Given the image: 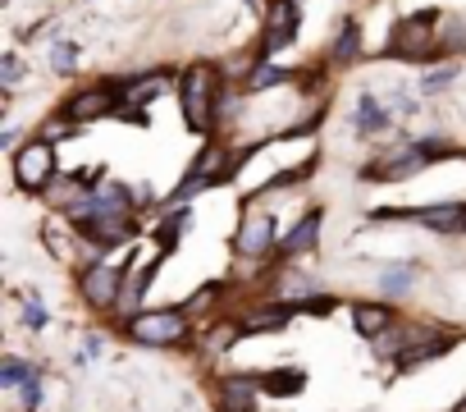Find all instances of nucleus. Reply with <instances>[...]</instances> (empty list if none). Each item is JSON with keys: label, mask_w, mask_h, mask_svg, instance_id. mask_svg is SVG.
<instances>
[{"label": "nucleus", "mask_w": 466, "mask_h": 412, "mask_svg": "<svg viewBox=\"0 0 466 412\" xmlns=\"http://www.w3.org/2000/svg\"><path fill=\"white\" fill-rule=\"evenodd\" d=\"M448 348H452V339H430L425 348H411V353H402V357H398V366H402V371H416V366H425L430 357H443Z\"/></svg>", "instance_id": "nucleus-15"}, {"label": "nucleus", "mask_w": 466, "mask_h": 412, "mask_svg": "<svg viewBox=\"0 0 466 412\" xmlns=\"http://www.w3.org/2000/svg\"><path fill=\"white\" fill-rule=\"evenodd\" d=\"M298 28H302V10L293 5H275V15H270V28H266V51L261 56H275V51H284L293 37H298Z\"/></svg>", "instance_id": "nucleus-7"}, {"label": "nucleus", "mask_w": 466, "mask_h": 412, "mask_svg": "<svg viewBox=\"0 0 466 412\" xmlns=\"http://www.w3.org/2000/svg\"><path fill=\"white\" fill-rule=\"evenodd\" d=\"M452 74H457V69H452V65H448V69H439V74H430V78H425V83H420V92H425V97H434V92H439V88H443V83H452Z\"/></svg>", "instance_id": "nucleus-24"}, {"label": "nucleus", "mask_w": 466, "mask_h": 412, "mask_svg": "<svg viewBox=\"0 0 466 412\" xmlns=\"http://www.w3.org/2000/svg\"><path fill=\"white\" fill-rule=\"evenodd\" d=\"M434 234H466V206H425V211H407Z\"/></svg>", "instance_id": "nucleus-10"}, {"label": "nucleus", "mask_w": 466, "mask_h": 412, "mask_svg": "<svg viewBox=\"0 0 466 412\" xmlns=\"http://www.w3.org/2000/svg\"><path fill=\"white\" fill-rule=\"evenodd\" d=\"M178 230H187V211H183V216H174V221H169V225L160 230V248H165V252L174 248V239H178Z\"/></svg>", "instance_id": "nucleus-22"}, {"label": "nucleus", "mask_w": 466, "mask_h": 412, "mask_svg": "<svg viewBox=\"0 0 466 412\" xmlns=\"http://www.w3.org/2000/svg\"><path fill=\"white\" fill-rule=\"evenodd\" d=\"M352 325H357L366 339H375V335H384V330L393 325V312H389V307H375V303H357V307H352Z\"/></svg>", "instance_id": "nucleus-13"}, {"label": "nucleus", "mask_w": 466, "mask_h": 412, "mask_svg": "<svg viewBox=\"0 0 466 412\" xmlns=\"http://www.w3.org/2000/svg\"><path fill=\"white\" fill-rule=\"evenodd\" d=\"M24 325L42 330V325H46V307H42V303H28V307H24Z\"/></svg>", "instance_id": "nucleus-26"}, {"label": "nucleus", "mask_w": 466, "mask_h": 412, "mask_svg": "<svg viewBox=\"0 0 466 412\" xmlns=\"http://www.w3.org/2000/svg\"><path fill=\"white\" fill-rule=\"evenodd\" d=\"M270 243H275L270 216H252V221L243 225V234H238V252H243V257H261V252H270Z\"/></svg>", "instance_id": "nucleus-11"}, {"label": "nucleus", "mask_w": 466, "mask_h": 412, "mask_svg": "<svg viewBox=\"0 0 466 412\" xmlns=\"http://www.w3.org/2000/svg\"><path fill=\"white\" fill-rule=\"evenodd\" d=\"M210 92H215V65H192L183 74V88H178L183 119H187L192 133H206L210 129Z\"/></svg>", "instance_id": "nucleus-2"}, {"label": "nucleus", "mask_w": 466, "mask_h": 412, "mask_svg": "<svg viewBox=\"0 0 466 412\" xmlns=\"http://www.w3.org/2000/svg\"><path fill=\"white\" fill-rule=\"evenodd\" d=\"M275 5H289V0H275Z\"/></svg>", "instance_id": "nucleus-29"}, {"label": "nucleus", "mask_w": 466, "mask_h": 412, "mask_svg": "<svg viewBox=\"0 0 466 412\" xmlns=\"http://www.w3.org/2000/svg\"><path fill=\"white\" fill-rule=\"evenodd\" d=\"M316 230H320V211H307V216H302V225L284 239V252H307V248L316 243Z\"/></svg>", "instance_id": "nucleus-14"}, {"label": "nucleus", "mask_w": 466, "mask_h": 412, "mask_svg": "<svg viewBox=\"0 0 466 412\" xmlns=\"http://www.w3.org/2000/svg\"><path fill=\"white\" fill-rule=\"evenodd\" d=\"M302 385H307V376H302V371H289V366H284V371H270L261 389H266V394H302Z\"/></svg>", "instance_id": "nucleus-16"}, {"label": "nucleus", "mask_w": 466, "mask_h": 412, "mask_svg": "<svg viewBox=\"0 0 466 412\" xmlns=\"http://www.w3.org/2000/svg\"><path fill=\"white\" fill-rule=\"evenodd\" d=\"M289 74L284 69H257L252 74V92H266V88H275V83H284Z\"/></svg>", "instance_id": "nucleus-21"}, {"label": "nucleus", "mask_w": 466, "mask_h": 412, "mask_svg": "<svg viewBox=\"0 0 466 412\" xmlns=\"http://www.w3.org/2000/svg\"><path fill=\"white\" fill-rule=\"evenodd\" d=\"M115 101H119V92H115L110 83H101V88H87V92H78V97L69 101V115H74L78 124H87V119H101V115H110V110H115Z\"/></svg>", "instance_id": "nucleus-8"}, {"label": "nucleus", "mask_w": 466, "mask_h": 412, "mask_svg": "<svg viewBox=\"0 0 466 412\" xmlns=\"http://www.w3.org/2000/svg\"><path fill=\"white\" fill-rule=\"evenodd\" d=\"M257 394H261V385L252 376H224L215 389V407L219 412H257Z\"/></svg>", "instance_id": "nucleus-6"}, {"label": "nucleus", "mask_w": 466, "mask_h": 412, "mask_svg": "<svg viewBox=\"0 0 466 412\" xmlns=\"http://www.w3.org/2000/svg\"><path fill=\"white\" fill-rule=\"evenodd\" d=\"M439 51H443V46H439V37H434V10H420V15H411V19H402V24L393 28L389 56L430 60V56H439Z\"/></svg>", "instance_id": "nucleus-1"}, {"label": "nucleus", "mask_w": 466, "mask_h": 412, "mask_svg": "<svg viewBox=\"0 0 466 412\" xmlns=\"http://www.w3.org/2000/svg\"><path fill=\"white\" fill-rule=\"evenodd\" d=\"M28 380H33L28 362H19V357H5V362H0V385H5V389H24Z\"/></svg>", "instance_id": "nucleus-17"}, {"label": "nucleus", "mask_w": 466, "mask_h": 412, "mask_svg": "<svg viewBox=\"0 0 466 412\" xmlns=\"http://www.w3.org/2000/svg\"><path fill=\"white\" fill-rule=\"evenodd\" d=\"M51 65H56V74H74L78 69V42H56Z\"/></svg>", "instance_id": "nucleus-19"}, {"label": "nucleus", "mask_w": 466, "mask_h": 412, "mask_svg": "<svg viewBox=\"0 0 466 412\" xmlns=\"http://www.w3.org/2000/svg\"><path fill=\"white\" fill-rule=\"evenodd\" d=\"M352 124H357V133H384V129H389V110L380 106L375 92H361V97H357V115H352Z\"/></svg>", "instance_id": "nucleus-12"}, {"label": "nucleus", "mask_w": 466, "mask_h": 412, "mask_svg": "<svg viewBox=\"0 0 466 412\" xmlns=\"http://www.w3.org/2000/svg\"><path fill=\"white\" fill-rule=\"evenodd\" d=\"M128 335H133L137 344H147V348H174V344L187 335V321H183V312H174V307L137 312V316L128 321Z\"/></svg>", "instance_id": "nucleus-3"}, {"label": "nucleus", "mask_w": 466, "mask_h": 412, "mask_svg": "<svg viewBox=\"0 0 466 412\" xmlns=\"http://www.w3.org/2000/svg\"><path fill=\"white\" fill-rule=\"evenodd\" d=\"M339 60H357V28L348 24L343 37H339Z\"/></svg>", "instance_id": "nucleus-23"}, {"label": "nucleus", "mask_w": 466, "mask_h": 412, "mask_svg": "<svg viewBox=\"0 0 466 412\" xmlns=\"http://www.w3.org/2000/svg\"><path fill=\"white\" fill-rule=\"evenodd\" d=\"M457 412H466V398H461V403H457Z\"/></svg>", "instance_id": "nucleus-28"}, {"label": "nucleus", "mask_w": 466, "mask_h": 412, "mask_svg": "<svg viewBox=\"0 0 466 412\" xmlns=\"http://www.w3.org/2000/svg\"><path fill=\"white\" fill-rule=\"evenodd\" d=\"M51 174H56V151H51V142H28V147L15 156V183H19L24 192L46 188Z\"/></svg>", "instance_id": "nucleus-4"}, {"label": "nucleus", "mask_w": 466, "mask_h": 412, "mask_svg": "<svg viewBox=\"0 0 466 412\" xmlns=\"http://www.w3.org/2000/svg\"><path fill=\"white\" fill-rule=\"evenodd\" d=\"M339 307V298H302V303H293V312H307V316H329Z\"/></svg>", "instance_id": "nucleus-20"}, {"label": "nucleus", "mask_w": 466, "mask_h": 412, "mask_svg": "<svg viewBox=\"0 0 466 412\" xmlns=\"http://www.w3.org/2000/svg\"><path fill=\"white\" fill-rule=\"evenodd\" d=\"M380 284H384V294H407L416 284V266H389L380 275Z\"/></svg>", "instance_id": "nucleus-18"}, {"label": "nucleus", "mask_w": 466, "mask_h": 412, "mask_svg": "<svg viewBox=\"0 0 466 412\" xmlns=\"http://www.w3.org/2000/svg\"><path fill=\"white\" fill-rule=\"evenodd\" d=\"M37 403H42V376L33 371V380L24 385V407H28V412H37Z\"/></svg>", "instance_id": "nucleus-25"}, {"label": "nucleus", "mask_w": 466, "mask_h": 412, "mask_svg": "<svg viewBox=\"0 0 466 412\" xmlns=\"http://www.w3.org/2000/svg\"><path fill=\"white\" fill-rule=\"evenodd\" d=\"M119 275H124V271H115V266H92V271H83L78 289H83L87 307H96V312H110V307L124 298V289H119Z\"/></svg>", "instance_id": "nucleus-5"}, {"label": "nucleus", "mask_w": 466, "mask_h": 412, "mask_svg": "<svg viewBox=\"0 0 466 412\" xmlns=\"http://www.w3.org/2000/svg\"><path fill=\"white\" fill-rule=\"evenodd\" d=\"M384 160H389V165H370V170H361V179H380V183H393V179H407V174L425 170V151H420V147L393 151V156H384Z\"/></svg>", "instance_id": "nucleus-9"}, {"label": "nucleus", "mask_w": 466, "mask_h": 412, "mask_svg": "<svg viewBox=\"0 0 466 412\" xmlns=\"http://www.w3.org/2000/svg\"><path fill=\"white\" fill-rule=\"evenodd\" d=\"M15 83H19V60L5 56V88H15Z\"/></svg>", "instance_id": "nucleus-27"}]
</instances>
